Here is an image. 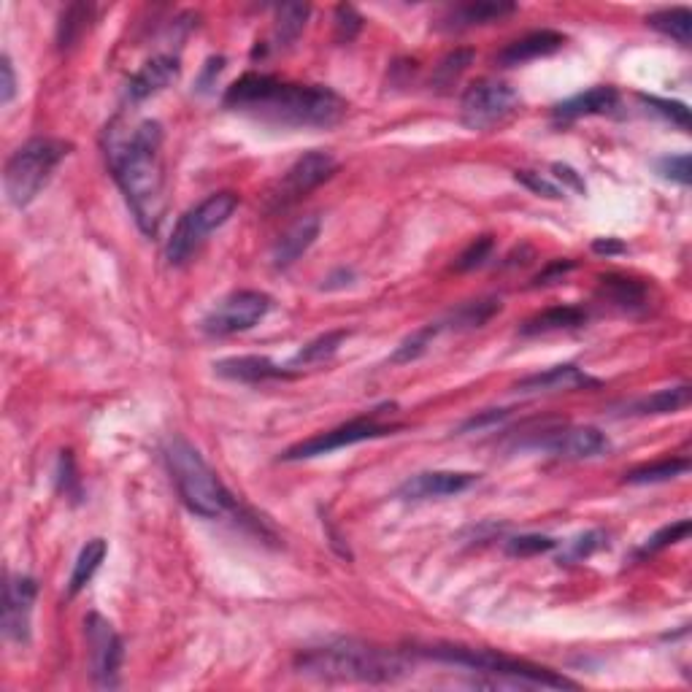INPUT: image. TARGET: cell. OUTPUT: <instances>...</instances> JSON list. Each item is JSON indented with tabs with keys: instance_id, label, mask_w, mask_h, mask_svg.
I'll list each match as a JSON object with an SVG mask.
<instances>
[{
	"instance_id": "30",
	"label": "cell",
	"mask_w": 692,
	"mask_h": 692,
	"mask_svg": "<svg viewBox=\"0 0 692 692\" xmlns=\"http://www.w3.org/2000/svg\"><path fill=\"white\" fill-rule=\"evenodd\" d=\"M690 468V460L687 457H665V460H657V463H647L641 468H633L630 474H625V482L628 484H657V482H671L676 476L687 474Z\"/></svg>"
},
{
	"instance_id": "26",
	"label": "cell",
	"mask_w": 692,
	"mask_h": 692,
	"mask_svg": "<svg viewBox=\"0 0 692 692\" xmlns=\"http://www.w3.org/2000/svg\"><path fill=\"white\" fill-rule=\"evenodd\" d=\"M106 552H109V547H106V541H103V538H92V541H87V547L79 552L76 565H73L71 582H68L71 584V587H68L71 595H79V592L92 582V576L98 574V568H101V563L106 560Z\"/></svg>"
},
{
	"instance_id": "42",
	"label": "cell",
	"mask_w": 692,
	"mask_h": 692,
	"mask_svg": "<svg viewBox=\"0 0 692 692\" xmlns=\"http://www.w3.org/2000/svg\"><path fill=\"white\" fill-rule=\"evenodd\" d=\"M517 182H522L528 190L538 192V195H544V198H563V192L560 190L552 179H547V176H541V173H533V171H517Z\"/></svg>"
},
{
	"instance_id": "46",
	"label": "cell",
	"mask_w": 692,
	"mask_h": 692,
	"mask_svg": "<svg viewBox=\"0 0 692 692\" xmlns=\"http://www.w3.org/2000/svg\"><path fill=\"white\" fill-rule=\"evenodd\" d=\"M603 547V536L601 533H584V536H579L571 544V557H587V555H592L595 549H601Z\"/></svg>"
},
{
	"instance_id": "36",
	"label": "cell",
	"mask_w": 692,
	"mask_h": 692,
	"mask_svg": "<svg viewBox=\"0 0 692 692\" xmlns=\"http://www.w3.org/2000/svg\"><path fill=\"white\" fill-rule=\"evenodd\" d=\"M492 249H495L492 236H479L476 241H471V244L465 246L463 255L457 257L455 268L457 271H474V268H482V265L490 260Z\"/></svg>"
},
{
	"instance_id": "39",
	"label": "cell",
	"mask_w": 692,
	"mask_h": 692,
	"mask_svg": "<svg viewBox=\"0 0 692 692\" xmlns=\"http://www.w3.org/2000/svg\"><path fill=\"white\" fill-rule=\"evenodd\" d=\"M57 487L63 492L65 498L71 501H79L82 498V482L76 476V465H73L71 452H63L60 455V463H57Z\"/></svg>"
},
{
	"instance_id": "41",
	"label": "cell",
	"mask_w": 692,
	"mask_h": 692,
	"mask_svg": "<svg viewBox=\"0 0 692 692\" xmlns=\"http://www.w3.org/2000/svg\"><path fill=\"white\" fill-rule=\"evenodd\" d=\"M363 30V17L355 6H338L336 9V38L338 44H349Z\"/></svg>"
},
{
	"instance_id": "3",
	"label": "cell",
	"mask_w": 692,
	"mask_h": 692,
	"mask_svg": "<svg viewBox=\"0 0 692 692\" xmlns=\"http://www.w3.org/2000/svg\"><path fill=\"white\" fill-rule=\"evenodd\" d=\"M298 674L319 682H395L406 674V663L398 652L374 647L355 638H338L322 647H311L295 657Z\"/></svg>"
},
{
	"instance_id": "40",
	"label": "cell",
	"mask_w": 692,
	"mask_h": 692,
	"mask_svg": "<svg viewBox=\"0 0 692 692\" xmlns=\"http://www.w3.org/2000/svg\"><path fill=\"white\" fill-rule=\"evenodd\" d=\"M657 173L671 179V182L687 187L690 184V155H668L657 160Z\"/></svg>"
},
{
	"instance_id": "35",
	"label": "cell",
	"mask_w": 692,
	"mask_h": 692,
	"mask_svg": "<svg viewBox=\"0 0 692 692\" xmlns=\"http://www.w3.org/2000/svg\"><path fill=\"white\" fill-rule=\"evenodd\" d=\"M687 533H690V519H679V522H674V525H665V528L657 530L655 536H649L647 541L641 544L638 557L655 555V552H660V549L671 547V544H679V541L687 538Z\"/></svg>"
},
{
	"instance_id": "47",
	"label": "cell",
	"mask_w": 692,
	"mask_h": 692,
	"mask_svg": "<svg viewBox=\"0 0 692 692\" xmlns=\"http://www.w3.org/2000/svg\"><path fill=\"white\" fill-rule=\"evenodd\" d=\"M222 68H225V57H211L209 63L203 65V73L201 79H198V90L201 92H209L214 84H217L219 73H222Z\"/></svg>"
},
{
	"instance_id": "1",
	"label": "cell",
	"mask_w": 692,
	"mask_h": 692,
	"mask_svg": "<svg viewBox=\"0 0 692 692\" xmlns=\"http://www.w3.org/2000/svg\"><path fill=\"white\" fill-rule=\"evenodd\" d=\"M222 103L282 128H333L346 114V101L330 87L282 82L268 73H244Z\"/></svg>"
},
{
	"instance_id": "38",
	"label": "cell",
	"mask_w": 692,
	"mask_h": 692,
	"mask_svg": "<svg viewBox=\"0 0 692 692\" xmlns=\"http://www.w3.org/2000/svg\"><path fill=\"white\" fill-rule=\"evenodd\" d=\"M557 541L549 536H538V533H530V536H517L506 541V552L517 557H530V555H541V552H549L555 549Z\"/></svg>"
},
{
	"instance_id": "28",
	"label": "cell",
	"mask_w": 692,
	"mask_h": 692,
	"mask_svg": "<svg viewBox=\"0 0 692 692\" xmlns=\"http://www.w3.org/2000/svg\"><path fill=\"white\" fill-rule=\"evenodd\" d=\"M311 14L309 3H284L276 9V22H274V41L276 46H290L295 38L301 36L303 28H306V19Z\"/></svg>"
},
{
	"instance_id": "21",
	"label": "cell",
	"mask_w": 692,
	"mask_h": 692,
	"mask_svg": "<svg viewBox=\"0 0 692 692\" xmlns=\"http://www.w3.org/2000/svg\"><path fill=\"white\" fill-rule=\"evenodd\" d=\"M517 6L514 3H506V0H479V3H463V6H455L449 9L441 19V28L444 30H468L479 28V25H490V22H501L509 14H514Z\"/></svg>"
},
{
	"instance_id": "22",
	"label": "cell",
	"mask_w": 692,
	"mask_h": 692,
	"mask_svg": "<svg viewBox=\"0 0 692 692\" xmlns=\"http://www.w3.org/2000/svg\"><path fill=\"white\" fill-rule=\"evenodd\" d=\"M214 371L225 379L233 382H265V379H284L290 376V371H284L282 365L271 363L268 357L260 355H244V357H228L214 363Z\"/></svg>"
},
{
	"instance_id": "5",
	"label": "cell",
	"mask_w": 692,
	"mask_h": 692,
	"mask_svg": "<svg viewBox=\"0 0 692 692\" xmlns=\"http://www.w3.org/2000/svg\"><path fill=\"white\" fill-rule=\"evenodd\" d=\"M417 655L447 665H463V668H471V671H479V674L498 676V682L492 687H501V684H511V687H552V690H574L576 687L571 679H565V676L555 674L549 668L533 665L528 660H517V657L503 655V652H495V649L430 644V647H419Z\"/></svg>"
},
{
	"instance_id": "44",
	"label": "cell",
	"mask_w": 692,
	"mask_h": 692,
	"mask_svg": "<svg viewBox=\"0 0 692 692\" xmlns=\"http://www.w3.org/2000/svg\"><path fill=\"white\" fill-rule=\"evenodd\" d=\"M571 271H574V263H571V260H552V263L533 279V284H536V287H544V284L563 282V276L571 274Z\"/></svg>"
},
{
	"instance_id": "25",
	"label": "cell",
	"mask_w": 692,
	"mask_h": 692,
	"mask_svg": "<svg viewBox=\"0 0 692 692\" xmlns=\"http://www.w3.org/2000/svg\"><path fill=\"white\" fill-rule=\"evenodd\" d=\"M601 295L620 309H641L647 303V287L628 276H603Z\"/></svg>"
},
{
	"instance_id": "27",
	"label": "cell",
	"mask_w": 692,
	"mask_h": 692,
	"mask_svg": "<svg viewBox=\"0 0 692 692\" xmlns=\"http://www.w3.org/2000/svg\"><path fill=\"white\" fill-rule=\"evenodd\" d=\"M649 28L660 30L663 36L674 38L682 46H690L692 38V11L687 6H674V9H660L647 17Z\"/></svg>"
},
{
	"instance_id": "2",
	"label": "cell",
	"mask_w": 692,
	"mask_h": 692,
	"mask_svg": "<svg viewBox=\"0 0 692 692\" xmlns=\"http://www.w3.org/2000/svg\"><path fill=\"white\" fill-rule=\"evenodd\" d=\"M109 165L114 182L125 195L138 228L155 236L165 214V165H163V125L146 119L119 136L111 130Z\"/></svg>"
},
{
	"instance_id": "32",
	"label": "cell",
	"mask_w": 692,
	"mask_h": 692,
	"mask_svg": "<svg viewBox=\"0 0 692 692\" xmlns=\"http://www.w3.org/2000/svg\"><path fill=\"white\" fill-rule=\"evenodd\" d=\"M498 311H501V301H495V298H484V301L463 303V306L449 317V322H452V328L474 330V328L487 325Z\"/></svg>"
},
{
	"instance_id": "9",
	"label": "cell",
	"mask_w": 692,
	"mask_h": 692,
	"mask_svg": "<svg viewBox=\"0 0 692 692\" xmlns=\"http://www.w3.org/2000/svg\"><path fill=\"white\" fill-rule=\"evenodd\" d=\"M274 301L271 295L260 290H238L230 292L228 298L214 306V309L203 317L201 328L209 336H233V333H244V330L255 328L271 311Z\"/></svg>"
},
{
	"instance_id": "11",
	"label": "cell",
	"mask_w": 692,
	"mask_h": 692,
	"mask_svg": "<svg viewBox=\"0 0 692 692\" xmlns=\"http://www.w3.org/2000/svg\"><path fill=\"white\" fill-rule=\"evenodd\" d=\"M395 433V425H382L376 422L374 417H360L352 419V422H344L333 430H325V433H317V436L306 438L301 444H295L282 455V460H311V457L330 455V452H338V449L355 447V444H363V441H374V438L392 436Z\"/></svg>"
},
{
	"instance_id": "12",
	"label": "cell",
	"mask_w": 692,
	"mask_h": 692,
	"mask_svg": "<svg viewBox=\"0 0 692 692\" xmlns=\"http://www.w3.org/2000/svg\"><path fill=\"white\" fill-rule=\"evenodd\" d=\"M84 633H87V647H90L92 679L101 687H114L119 665H122V638L101 614H90L84 620Z\"/></svg>"
},
{
	"instance_id": "19",
	"label": "cell",
	"mask_w": 692,
	"mask_h": 692,
	"mask_svg": "<svg viewBox=\"0 0 692 692\" xmlns=\"http://www.w3.org/2000/svg\"><path fill=\"white\" fill-rule=\"evenodd\" d=\"M617 106H620V95H617L614 87H592V90L579 92L574 98H568V101L557 103L555 109H552V117H555V122L568 125V122H576V119L582 117L609 114Z\"/></svg>"
},
{
	"instance_id": "23",
	"label": "cell",
	"mask_w": 692,
	"mask_h": 692,
	"mask_svg": "<svg viewBox=\"0 0 692 692\" xmlns=\"http://www.w3.org/2000/svg\"><path fill=\"white\" fill-rule=\"evenodd\" d=\"M584 322H587V311L579 309V306H552V309L530 317L519 328V333L522 336H544V333H557V330L582 328Z\"/></svg>"
},
{
	"instance_id": "31",
	"label": "cell",
	"mask_w": 692,
	"mask_h": 692,
	"mask_svg": "<svg viewBox=\"0 0 692 692\" xmlns=\"http://www.w3.org/2000/svg\"><path fill=\"white\" fill-rule=\"evenodd\" d=\"M90 19L92 6H87V3L68 6L63 11V17H60V25H57V44H60V49H68V46L76 44L82 38L84 30H87V25H90Z\"/></svg>"
},
{
	"instance_id": "4",
	"label": "cell",
	"mask_w": 692,
	"mask_h": 692,
	"mask_svg": "<svg viewBox=\"0 0 692 692\" xmlns=\"http://www.w3.org/2000/svg\"><path fill=\"white\" fill-rule=\"evenodd\" d=\"M165 463L171 471L179 498L192 514L203 519H219L236 509L233 495L219 482L211 465L203 460L198 449L182 436H171L165 444Z\"/></svg>"
},
{
	"instance_id": "20",
	"label": "cell",
	"mask_w": 692,
	"mask_h": 692,
	"mask_svg": "<svg viewBox=\"0 0 692 692\" xmlns=\"http://www.w3.org/2000/svg\"><path fill=\"white\" fill-rule=\"evenodd\" d=\"M319 228H322V222H319L317 214H309V217L292 222L290 228L279 236L274 252H271V260H274L276 268H290L298 257L306 255L311 244L319 238Z\"/></svg>"
},
{
	"instance_id": "8",
	"label": "cell",
	"mask_w": 692,
	"mask_h": 692,
	"mask_svg": "<svg viewBox=\"0 0 692 692\" xmlns=\"http://www.w3.org/2000/svg\"><path fill=\"white\" fill-rule=\"evenodd\" d=\"M519 95L506 82L479 79L463 92L460 119L468 130H490L517 111Z\"/></svg>"
},
{
	"instance_id": "18",
	"label": "cell",
	"mask_w": 692,
	"mask_h": 692,
	"mask_svg": "<svg viewBox=\"0 0 692 692\" xmlns=\"http://www.w3.org/2000/svg\"><path fill=\"white\" fill-rule=\"evenodd\" d=\"M587 387H598V379H592L590 374H584L579 365H555L549 371H541V374L525 376L514 384L517 392H574V390H587Z\"/></svg>"
},
{
	"instance_id": "34",
	"label": "cell",
	"mask_w": 692,
	"mask_h": 692,
	"mask_svg": "<svg viewBox=\"0 0 692 692\" xmlns=\"http://www.w3.org/2000/svg\"><path fill=\"white\" fill-rule=\"evenodd\" d=\"M471 63H474V49H455V52H449V55L436 65V71H433V84L441 87V90H444V87H452Z\"/></svg>"
},
{
	"instance_id": "17",
	"label": "cell",
	"mask_w": 692,
	"mask_h": 692,
	"mask_svg": "<svg viewBox=\"0 0 692 692\" xmlns=\"http://www.w3.org/2000/svg\"><path fill=\"white\" fill-rule=\"evenodd\" d=\"M565 44L563 33L557 30H533L528 36L511 41L501 55L495 57V63L501 68H517V65L533 63V60H541V57H549L560 52Z\"/></svg>"
},
{
	"instance_id": "37",
	"label": "cell",
	"mask_w": 692,
	"mask_h": 692,
	"mask_svg": "<svg viewBox=\"0 0 692 692\" xmlns=\"http://www.w3.org/2000/svg\"><path fill=\"white\" fill-rule=\"evenodd\" d=\"M641 101L647 103L652 111H657L660 117H665L668 122H674L676 128L690 130V109H687V103L663 101V98H655V95H641Z\"/></svg>"
},
{
	"instance_id": "43",
	"label": "cell",
	"mask_w": 692,
	"mask_h": 692,
	"mask_svg": "<svg viewBox=\"0 0 692 692\" xmlns=\"http://www.w3.org/2000/svg\"><path fill=\"white\" fill-rule=\"evenodd\" d=\"M17 95V73L9 55L0 57V106H9Z\"/></svg>"
},
{
	"instance_id": "15",
	"label": "cell",
	"mask_w": 692,
	"mask_h": 692,
	"mask_svg": "<svg viewBox=\"0 0 692 692\" xmlns=\"http://www.w3.org/2000/svg\"><path fill=\"white\" fill-rule=\"evenodd\" d=\"M479 482V474L468 471H425V474L409 476L398 487V498L403 501H436V498H449L460 495L468 487Z\"/></svg>"
},
{
	"instance_id": "13",
	"label": "cell",
	"mask_w": 692,
	"mask_h": 692,
	"mask_svg": "<svg viewBox=\"0 0 692 692\" xmlns=\"http://www.w3.org/2000/svg\"><path fill=\"white\" fill-rule=\"evenodd\" d=\"M38 584L33 576H9L3 587V636L17 644L30 638V617L36 603Z\"/></svg>"
},
{
	"instance_id": "48",
	"label": "cell",
	"mask_w": 692,
	"mask_h": 692,
	"mask_svg": "<svg viewBox=\"0 0 692 692\" xmlns=\"http://www.w3.org/2000/svg\"><path fill=\"white\" fill-rule=\"evenodd\" d=\"M552 171H555V176H557V179H560V182L571 184V187H574L576 192H584V182H582V179H579V173H576L574 168H568V165L557 163L555 168H552Z\"/></svg>"
},
{
	"instance_id": "10",
	"label": "cell",
	"mask_w": 692,
	"mask_h": 692,
	"mask_svg": "<svg viewBox=\"0 0 692 692\" xmlns=\"http://www.w3.org/2000/svg\"><path fill=\"white\" fill-rule=\"evenodd\" d=\"M336 168V157L330 152H322V149L306 152L287 168L282 182L276 184V190L268 195V209H287L295 201H301L303 195H309L311 190H317L319 184L328 182L330 176L336 173Z\"/></svg>"
},
{
	"instance_id": "24",
	"label": "cell",
	"mask_w": 692,
	"mask_h": 692,
	"mask_svg": "<svg viewBox=\"0 0 692 692\" xmlns=\"http://www.w3.org/2000/svg\"><path fill=\"white\" fill-rule=\"evenodd\" d=\"M690 403V387L687 384H679V387H665V390H657L647 398H638L628 406V414H636V417H649V414H676L682 411L684 406Z\"/></svg>"
},
{
	"instance_id": "33",
	"label": "cell",
	"mask_w": 692,
	"mask_h": 692,
	"mask_svg": "<svg viewBox=\"0 0 692 692\" xmlns=\"http://www.w3.org/2000/svg\"><path fill=\"white\" fill-rule=\"evenodd\" d=\"M438 330H441V325H425V328H419L417 333H411L406 341H401L398 344V349L390 355V363L392 365H403V363H411V360H419V357L428 352V346L433 344V338L438 336Z\"/></svg>"
},
{
	"instance_id": "45",
	"label": "cell",
	"mask_w": 692,
	"mask_h": 692,
	"mask_svg": "<svg viewBox=\"0 0 692 692\" xmlns=\"http://www.w3.org/2000/svg\"><path fill=\"white\" fill-rule=\"evenodd\" d=\"M506 417H509V409H487L482 411L479 417L468 419L460 430H463V433H468V430H482L487 428V425H495V422H501V419Z\"/></svg>"
},
{
	"instance_id": "6",
	"label": "cell",
	"mask_w": 692,
	"mask_h": 692,
	"mask_svg": "<svg viewBox=\"0 0 692 692\" xmlns=\"http://www.w3.org/2000/svg\"><path fill=\"white\" fill-rule=\"evenodd\" d=\"M71 149L73 146L63 138L49 136L30 138L19 146L6 160V171H3V187H6L11 206L25 209L36 201L38 192L49 184L55 168L71 155Z\"/></svg>"
},
{
	"instance_id": "7",
	"label": "cell",
	"mask_w": 692,
	"mask_h": 692,
	"mask_svg": "<svg viewBox=\"0 0 692 692\" xmlns=\"http://www.w3.org/2000/svg\"><path fill=\"white\" fill-rule=\"evenodd\" d=\"M238 209V195L236 192H214L206 201H201L195 209H190L179 219V225L173 228L171 241L165 246V257L171 265L187 263L201 244L209 238V233H214L217 228H222L233 211Z\"/></svg>"
},
{
	"instance_id": "14",
	"label": "cell",
	"mask_w": 692,
	"mask_h": 692,
	"mask_svg": "<svg viewBox=\"0 0 692 692\" xmlns=\"http://www.w3.org/2000/svg\"><path fill=\"white\" fill-rule=\"evenodd\" d=\"M533 447L544 449L555 457H565V460H587V457L606 455L611 449V441L598 428L582 425V428L549 430L547 436L533 441Z\"/></svg>"
},
{
	"instance_id": "49",
	"label": "cell",
	"mask_w": 692,
	"mask_h": 692,
	"mask_svg": "<svg viewBox=\"0 0 692 692\" xmlns=\"http://www.w3.org/2000/svg\"><path fill=\"white\" fill-rule=\"evenodd\" d=\"M592 252H598V255H622V252H625V244L617 241V238H598V241L592 244Z\"/></svg>"
},
{
	"instance_id": "29",
	"label": "cell",
	"mask_w": 692,
	"mask_h": 692,
	"mask_svg": "<svg viewBox=\"0 0 692 692\" xmlns=\"http://www.w3.org/2000/svg\"><path fill=\"white\" fill-rule=\"evenodd\" d=\"M349 336L346 330H333V333H325V336H317L314 341H309L306 346H301L290 360V368H306V365L328 363L330 357L336 355L338 346L344 344V338Z\"/></svg>"
},
{
	"instance_id": "16",
	"label": "cell",
	"mask_w": 692,
	"mask_h": 692,
	"mask_svg": "<svg viewBox=\"0 0 692 692\" xmlns=\"http://www.w3.org/2000/svg\"><path fill=\"white\" fill-rule=\"evenodd\" d=\"M179 60L171 55H157L152 60H146L133 76L128 79L125 87V98L130 103H141L146 98H152L157 92H163L165 87H171L179 79Z\"/></svg>"
}]
</instances>
